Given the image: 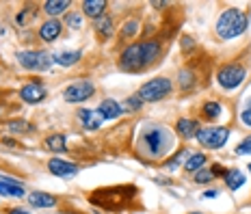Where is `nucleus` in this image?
I'll use <instances>...</instances> for the list:
<instances>
[{"instance_id":"obj_1","label":"nucleus","mask_w":251,"mask_h":214,"mask_svg":"<svg viewBox=\"0 0 251 214\" xmlns=\"http://www.w3.org/2000/svg\"><path fill=\"white\" fill-rule=\"evenodd\" d=\"M160 44L158 41H145V44H132L124 50L122 54V67L124 70H141V67L150 65L151 61L158 56Z\"/></svg>"},{"instance_id":"obj_2","label":"nucleus","mask_w":251,"mask_h":214,"mask_svg":"<svg viewBox=\"0 0 251 214\" xmlns=\"http://www.w3.org/2000/svg\"><path fill=\"white\" fill-rule=\"evenodd\" d=\"M247 24H249L247 13L238 11V9H227V11H223L221 18H219L217 33L221 39H234L247 30Z\"/></svg>"},{"instance_id":"obj_3","label":"nucleus","mask_w":251,"mask_h":214,"mask_svg":"<svg viewBox=\"0 0 251 214\" xmlns=\"http://www.w3.org/2000/svg\"><path fill=\"white\" fill-rule=\"evenodd\" d=\"M171 91V82L167 78H154V80L145 82L139 91V97L143 102H156V100H163L165 95H169Z\"/></svg>"},{"instance_id":"obj_4","label":"nucleus","mask_w":251,"mask_h":214,"mask_svg":"<svg viewBox=\"0 0 251 214\" xmlns=\"http://www.w3.org/2000/svg\"><path fill=\"white\" fill-rule=\"evenodd\" d=\"M18 61H20V65L22 67H26V70H35V71L37 70L44 71V70H48V67L54 63L48 52H20Z\"/></svg>"},{"instance_id":"obj_5","label":"nucleus","mask_w":251,"mask_h":214,"mask_svg":"<svg viewBox=\"0 0 251 214\" xmlns=\"http://www.w3.org/2000/svg\"><path fill=\"white\" fill-rule=\"evenodd\" d=\"M227 137H229V132L226 128H206V130H200V134H197L200 143L203 145V147H208V149L223 147Z\"/></svg>"},{"instance_id":"obj_6","label":"nucleus","mask_w":251,"mask_h":214,"mask_svg":"<svg viewBox=\"0 0 251 214\" xmlns=\"http://www.w3.org/2000/svg\"><path fill=\"white\" fill-rule=\"evenodd\" d=\"M219 85L223 89H236L240 82L245 80V70L240 65H226L221 71H219Z\"/></svg>"},{"instance_id":"obj_7","label":"nucleus","mask_w":251,"mask_h":214,"mask_svg":"<svg viewBox=\"0 0 251 214\" xmlns=\"http://www.w3.org/2000/svg\"><path fill=\"white\" fill-rule=\"evenodd\" d=\"M93 91H96V87H93L91 80H78L67 87L63 95H65L67 102H85L87 97L93 95Z\"/></svg>"},{"instance_id":"obj_8","label":"nucleus","mask_w":251,"mask_h":214,"mask_svg":"<svg viewBox=\"0 0 251 214\" xmlns=\"http://www.w3.org/2000/svg\"><path fill=\"white\" fill-rule=\"evenodd\" d=\"M143 141H145V145H148V149H150L151 156H160L165 151V145L169 143V139H167V134H165L163 128L148 130V132L143 134Z\"/></svg>"},{"instance_id":"obj_9","label":"nucleus","mask_w":251,"mask_h":214,"mask_svg":"<svg viewBox=\"0 0 251 214\" xmlns=\"http://www.w3.org/2000/svg\"><path fill=\"white\" fill-rule=\"evenodd\" d=\"M48 169L50 173L59 175V177H72L78 173V166L72 165V163H65V160H59V158H52L48 163Z\"/></svg>"},{"instance_id":"obj_10","label":"nucleus","mask_w":251,"mask_h":214,"mask_svg":"<svg viewBox=\"0 0 251 214\" xmlns=\"http://www.w3.org/2000/svg\"><path fill=\"white\" fill-rule=\"evenodd\" d=\"M20 95H22V100H24V102H28V104H37V102H41V100L46 97V89L41 87V85H26V87H22Z\"/></svg>"},{"instance_id":"obj_11","label":"nucleus","mask_w":251,"mask_h":214,"mask_svg":"<svg viewBox=\"0 0 251 214\" xmlns=\"http://www.w3.org/2000/svg\"><path fill=\"white\" fill-rule=\"evenodd\" d=\"M28 203L33 208H52V206H56V197H52L50 192L35 190V192H30L28 195Z\"/></svg>"},{"instance_id":"obj_12","label":"nucleus","mask_w":251,"mask_h":214,"mask_svg":"<svg viewBox=\"0 0 251 214\" xmlns=\"http://www.w3.org/2000/svg\"><path fill=\"white\" fill-rule=\"evenodd\" d=\"M78 117H80L82 126L87 130H98L102 123V115L96 113V111H87V108H82V111H78Z\"/></svg>"},{"instance_id":"obj_13","label":"nucleus","mask_w":251,"mask_h":214,"mask_svg":"<svg viewBox=\"0 0 251 214\" xmlns=\"http://www.w3.org/2000/svg\"><path fill=\"white\" fill-rule=\"evenodd\" d=\"M39 35L44 41H54L61 35V22L59 20H48V22L39 28Z\"/></svg>"},{"instance_id":"obj_14","label":"nucleus","mask_w":251,"mask_h":214,"mask_svg":"<svg viewBox=\"0 0 251 214\" xmlns=\"http://www.w3.org/2000/svg\"><path fill=\"white\" fill-rule=\"evenodd\" d=\"M98 113L102 115V119H115V117H119V115L124 113V108L119 106L115 100H104L100 104V108H98Z\"/></svg>"},{"instance_id":"obj_15","label":"nucleus","mask_w":251,"mask_h":214,"mask_svg":"<svg viewBox=\"0 0 251 214\" xmlns=\"http://www.w3.org/2000/svg\"><path fill=\"white\" fill-rule=\"evenodd\" d=\"M177 132L184 139H193L200 134V126H197V121H193V119H180V121H177Z\"/></svg>"},{"instance_id":"obj_16","label":"nucleus","mask_w":251,"mask_h":214,"mask_svg":"<svg viewBox=\"0 0 251 214\" xmlns=\"http://www.w3.org/2000/svg\"><path fill=\"white\" fill-rule=\"evenodd\" d=\"M82 9H85V13L89 18H100L104 13V9H106V2H104V0H85Z\"/></svg>"},{"instance_id":"obj_17","label":"nucleus","mask_w":251,"mask_h":214,"mask_svg":"<svg viewBox=\"0 0 251 214\" xmlns=\"http://www.w3.org/2000/svg\"><path fill=\"white\" fill-rule=\"evenodd\" d=\"M0 195L22 197L24 195V186H20L15 180H4V182H0Z\"/></svg>"},{"instance_id":"obj_18","label":"nucleus","mask_w":251,"mask_h":214,"mask_svg":"<svg viewBox=\"0 0 251 214\" xmlns=\"http://www.w3.org/2000/svg\"><path fill=\"white\" fill-rule=\"evenodd\" d=\"M226 182H227V186H229L232 190H238L240 186L245 184V175L240 173V171L232 169V171H227V173H226Z\"/></svg>"},{"instance_id":"obj_19","label":"nucleus","mask_w":251,"mask_h":214,"mask_svg":"<svg viewBox=\"0 0 251 214\" xmlns=\"http://www.w3.org/2000/svg\"><path fill=\"white\" fill-rule=\"evenodd\" d=\"M52 59H54L59 65H63V67H70V65H74L76 61L80 59V52H61V54L52 56Z\"/></svg>"},{"instance_id":"obj_20","label":"nucleus","mask_w":251,"mask_h":214,"mask_svg":"<svg viewBox=\"0 0 251 214\" xmlns=\"http://www.w3.org/2000/svg\"><path fill=\"white\" fill-rule=\"evenodd\" d=\"M44 7H46V11H48L50 15H59V13H63L67 7H70V2H67V0H48Z\"/></svg>"},{"instance_id":"obj_21","label":"nucleus","mask_w":251,"mask_h":214,"mask_svg":"<svg viewBox=\"0 0 251 214\" xmlns=\"http://www.w3.org/2000/svg\"><path fill=\"white\" fill-rule=\"evenodd\" d=\"M203 165H206V156H203V154H193L191 158L186 160L184 166H186V171H191V173H193V171H201Z\"/></svg>"},{"instance_id":"obj_22","label":"nucleus","mask_w":251,"mask_h":214,"mask_svg":"<svg viewBox=\"0 0 251 214\" xmlns=\"http://www.w3.org/2000/svg\"><path fill=\"white\" fill-rule=\"evenodd\" d=\"M46 145H48V149L52 151H65V137L63 134H52L46 141Z\"/></svg>"},{"instance_id":"obj_23","label":"nucleus","mask_w":251,"mask_h":214,"mask_svg":"<svg viewBox=\"0 0 251 214\" xmlns=\"http://www.w3.org/2000/svg\"><path fill=\"white\" fill-rule=\"evenodd\" d=\"M203 115H206L208 119H217L219 115H221V104L219 102H208L206 106H203Z\"/></svg>"},{"instance_id":"obj_24","label":"nucleus","mask_w":251,"mask_h":214,"mask_svg":"<svg viewBox=\"0 0 251 214\" xmlns=\"http://www.w3.org/2000/svg\"><path fill=\"white\" fill-rule=\"evenodd\" d=\"M98 33L104 35V37H106V35H111L113 33V20L111 18H102L100 22H98Z\"/></svg>"},{"instance_id":"obj_25","label":"nucleus","mask_w":251,"mask_h":214,"mask_svg":"<svg viewBox=\"0 0 251 214\" xmlns=\"http://www.w3.org/2000/svg\"><path fill=\"white\" fill-rule=\"evenodd\" d=\"M214 177L212 171H197L195 173V182H200V184H206V182H210Z\"/></svg>"},{"instance_id":"obj_26","label":"nucleus","mask_w":251,"mask_h":214,"mask_svg":"<svg viewBox=\"0 0 251 214\" xmlns=\"http://www.w3.org/2000/svg\"><path fill=\"white\" fill-rule=\"evenodd\" d=\"M236 154H251V137H247L243 143L236 147Z\"/></svg>"},{"instance_id":"obj_27","label":"nucleus","mask_w":251,"mask_h":214,"mask_svg":"<svg viewBox=\"0 0 251 214\" xmlns=\"http://www.w3.org/2000/svg\"><path fill=\"white\" fill-rule=\"evenodd\" d=\"M141 104H143V100H141L139 95H137V97H130V100L126 102V111H137Z\"/></svg>"},{"instance_id":"obj_28","label":"nucleus","mask_w":251,"mask_h":214,"mask_svg":"<svg viewBox=\"0 0 251 214\" xmlns=\"http://www.w3.org/2000/svg\"><path fill=\"white\" fill-rule=\"evenodd\" d=\"M26 128H30L26 121H11L9 123V130H13V132H22V130H26Z\"/></svg>"},{"instance_id":"obj_29","label":"nucleus","mask_w":251,"mask_h":214,"mask_svg":"<svg viewBox=\"0 0 251 214\" xmlns=\"http://www.w3.org/2000/svg\"><path fill=\"white\" fill-rule=\"evenodd\" d=\"M67 22H70V26H72V28H80V22H82V20H80V15H70V18H67Z\"/></svg>"},{"instance_id":"obj_30","label":"nucleus","mask_w":251,"mask_h":214,"mask_svg":"<svg viewBox=\"0 0 251 214\" xmlns=\"http://www.w3.org/2000/svg\"><path fill=\"white\" fill-rule=\"evenodd\" d=\"M182 80H180V85L182 87H184V89H188V87H191L193 85V80H191V74H188V71H182Z\"/></svg>"},{"instance_id":"obj_31","label":"nucleus","mask_w":251,"mask_h":214,"mask_svg":"<svg viewBox=\"0 0 251 214\" xmlns=\"http://www.w3.org/2000/svg\"><path fill=\"white\" fill-rule=\"evenodd\" d=\"M137 33V22H128V28H124V35H132Z\"/></svg>"},{"instance_id":"obj_32","label":"nucleus","mask_w":251,"mask_h":214,"mask_svg":"<svg viewBox=\"0 0 251 214\" xmlns=\"http://www.w3.org/2000/svg\"><path fill=\"white\" fill-rule=\"evenodd\" d=\"M243 121L247 123V126H251V108H247V111L243 113Z\"/></svg>"},{"instance_id":"obj_33","label":"nucleus","mask_w":251,"mask_h":214,"mask_svg":"<svg viewBox=\"0 0 251 214\" xmlns=\"http://www.w3.org/2000/svg\"><path fill=\"white\" fill-rule=\"evenodd\" d=\"M203 197H206V199H210V197H217V190H206V192H203Z\"/></svg>"},{"instance_id":"obj_34","label":"nucleus","mask_w":251,"mask_h":214,"mask_svg":"<svg viewBox=\"0 0 251 214\" xmlns=\"http://www.w3.org/2000/svg\"><path fill=\"white\" fill-rule=\"evenodd\" d=\"M9 214H28V212H26V210H22V208H13V210L9 212Z\"/></svg>"},{"instance_id":"obj_35","label":"nucleus","mask_w":251,"mask_h":214,"mask_svg":"<svg viewBox=\"0 0 251 214\" xmlns=\"http://www.w3.org/2000/svg\"><path fill=\"white\" fill-rule=\"evenodd\" d=\"M193 214H201V212H193Z\"/></svg>"},{"instance_id":"obj_36","label":"nucleus","mask_w":251,"mask_h":214,"mask_svg":"<svg viewBox=\"0 0 251 214\" xmlns=\"http://www.w3.org/2000/svg\"><path fill=\"white\" fill-rule=\"evenodd\" d=\"M249 171H251V165H249Z\"/></svg>"}]
</instances>
